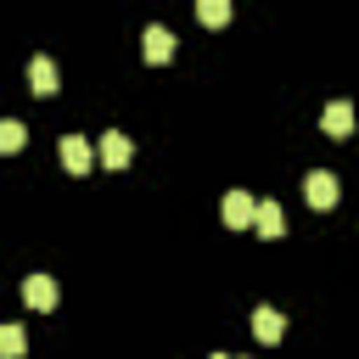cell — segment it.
Wrapping results in <instances>:
<instances>
[{"label":"cell","mask_w":359,"mask_h":359,"mask_svg":"<svg viewBox=\"0 0 359 359\" xmlns=\"http://www.w3.org/2000/svg\"><path fill=\"white\" fill-rule=\"evenodd\" d=\"M196 17H202L208 28H224V22H230V0H202V6H196Z\"/></svg>","instance_id":"obj_13"},{"label":"cell","mask_w":359,"mask_h":359,"mask_svg":"<svg viewBox=\"0 0 359 359\" xmlns=\"http://www.w3.org/2000/svg\"><path fill=\"white\" fill-rule=\"evenodd\" d=\"M140 50H146V62H151V67H163V62L174 56V34H168L163 22H151V28H146V39H140Z\"/></svg>","instance_id":"obj_4"},{"label":"cell","mask_w":359,"mask_h":359,"mask_svg":"<svg viewBox=\"0 0 359 359\" xmlns=\"http://www.w3.org/2000/svg\"><path fill=\"white\" fill-rule=\"evenodd\" d=\"M252 337H258V342H280V337H286V314L269 309V303L252 309Z\"/></svg>","instance_id":"obj_9"},{"label":"cell","mask_w":359,"mask_h":359,"mask_svg":"<svg viewBox=\"0 0 359 359\" xmlns=\"http://www.w3.org/2000/svg\"><path fill=\"white\" fill-rule=\"evenodd\" d=\"M208 359H236V353H208Z\"/></svg>","instance_id":"obj_14"},{"label":"cell","mask_w":359,"mask_h":359,"mask_svg":"<svg viewBox=\"0 0 359 359\" xmlns=\"http://www.w3.org/2000/svg\"><path fill=\"white\" fill-rule=\"evenodd\" d=\"M56 297H62V292H56L50 275H28V280H22V303H28V309L45 314V309H56Z\"/></svg>","instance_id":"obj_3"},{"label":"cell","mask_w":359,"mask_h":359,"mask_svg":"<svg viewBox=\"0 0 359 359\" xmlns=\"http://www.w3.org/2000/svg\"><path fill=\"white\" fill-rule=\"evenodd\" d=\"M236 359H241V353H236Z\"/></svg>","instance_id":"obj_15"},{"label":"cell","mask_w":359,"mask_h":359,"mask_svg":"<svg viewBox=\"0 0 359 359\" xmlns=\"http://www.w3.org/2000/svg\"><path fill=\"white\" fill-rule=\"evenodd\" d=\"M320 129H325L331 140H348V129H353V107H348V101H331L325 118H320Z\"/></svg>","instance_id":"obj_10"},{"label":"cell","mask_w":359,"mask_h":359,"mask_svg":"<svg viewBox=\"0 0 359 359\" xmlns=\"http://www.w3.org/2000/svg\"><path fill=\"white\" fill-rule=\"evenodd\" d=\"M90 163H95L90 140H84V135H67V140H62V168H67V174H90Z\"/></svg>","instance_id":"obj_7"},{"label":"cell","mask_w":359,"mask_h":359,"mask_svg":"<svg viewBox=\"0 0 359 359\" xmlns=\"http://www.w3.org/2000/svg\"><path fill=\"white\" fill-rule=\"evenodd\" d=\"M252 213H258V202H252L247 191H224V202H219L224 230H252Z\"/></svg>","instance_id":"obj_1"},{"label":"cell","mask_w":359,"mask_h":359,"mask_svg":"<svg viewBox=\"0 0 359 359\" xmlns=\"http://www.w3.org/2000/svg\"><path fill=\"white\" fill-rule=\"evenodd\" d=\"M95 157H101L107 168H123V163L135 157V146H129V135H118V129H107V135H101V146H95Z\"/></svg>","instance_id":"obj_6"},{"label":"cell","mask_w":359,"mask_h":359,"mask_svg":"<svg viewBox=\"0 0 359 359\" xmlns=\"http://www.w3.org/2000/svg\"><path fill=\"white\" fill-rule=\"evenodd\" d=\"M303 196H309V208H337V174L314 168V174L303 180Z\"/></svg>","instance_id":"obj_2"},{"label":"cell","mask_w":359,"mask_h":359,"mask_svg":"<svg viewBox=\"0 0 359 359\" xmlns=\"http://www.w3.org/2000/svg\"><path fill=\"white\" fill-rule=\"evenodd\" d=\"M252 230H258L264 241H280V236H286V213H280V202H258V213H252Z\"/></svg>","instance_id":"obj_8"},{"label":"cell","mask_w":359,"mask_h":359,"mask_svg":"<svg viewBox=\"0 0 359 359\" xmlns=\"http://www.w3.org/2000/svg\"><path fill=\"white\" fill-rule=\"evenodd\" d=\"M28 146V129L17 118H0V151H22Z\"/></svg>","instance_id":"obj_12"},{"label":"cell","mask_w":359,"mask_h":359,"mask_svg":"<svg viewBox=\"0 0 359 359\" xmlns=\"http://www.w3.org/2000/svg\"><path fill=\"white\" fill-rule=\"evenodd\" d=\"M28 353V331L22 325H0V359H22Z\"/></svg>","instance_id":"obj_11"},{"label":"cell","mask_w":359,"mask_h":359,"mask_svg":"<svg viewBox=\"0 0 359 359\" xmlns=\"http://www.w3.org/2000/svg\"><path fill=\"white\" fill-rule=\"evenodd\" d=\"M28 84H34V95H56V90H62L56 62H50V56H34V62H28Z\"/></svg>","instance_id":"obj_5"}]
</instances>
